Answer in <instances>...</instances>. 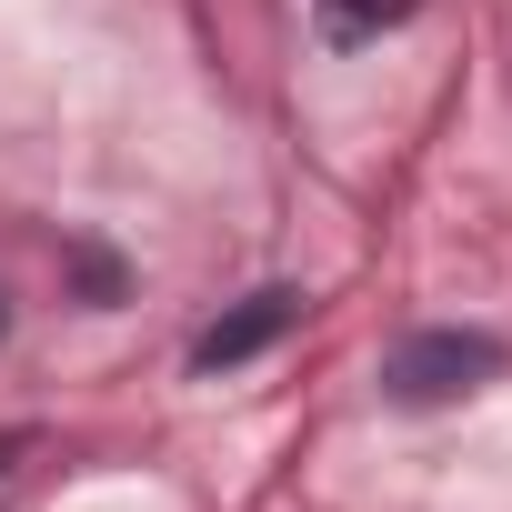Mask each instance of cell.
Segmentation results:
<instances>
[{
    "label": "cell",
    "mask_w": 512,
    "mask_h": 512,
    "mask_svg": "<svg viewBox=\"0 0 512 512\" xmlns=\"http://www.w3.org/2000/svg\"><path fill=\"white\" fill-rule=\"evenodd\" d=\"M0 332H11V302H0Z\"/></svg>",
    "instance_id": "obj_5"
},
{
    "label": "cell",
    "mask_w": 512,
    "mask_h": 512,
    "mask_svg": "<svg viewBox=\"0 0 512 512\" xmlns=\"http://www.w3.org/2000/svg\"><path fill=\"white\" fill-rule=\"evenodd\" d=\"M502 362H512V352H502L492 332H412V342L382 362V402H402V412H442V402L502 382Z\"/></svg>",
    "instance_id": "obj_1"
},
{
    "label": "cell",
    "mask_w": 512,
    "mask_h": 512,
    "mask_svg": "<svg viewBox=\"0 0 512 512\" xmlns=\"http://www.w3.org/2000/svg\"><path fill=\"white\" fill-rule=\"evenodd\" d=\"M302 312H312V302H302L292 282L251 292V302H231V312H221V322H211V332L191 342V372H201V382H221V372H241V362H262V352H272V342H282V332H292Z\"/></svg>",
    "instance_id": "obj_2"
},
{
    "label": "cell",
    "mask_w": 512,
    "mask_h": 512,
    "mask_svg": "<svg viewBox=\"0 0 512 512\" xmlns=\"http://www.w3.org/2000/svg\"><path fill=\"white\" fill-rule=\"evenodd\" d=\"M21 452H31V432H0V472H11V462H21Z\"/></svg>",
    "instance_id": "obj_4"
},
{
    "label": "cell",
    "mask_w": 512,
    "mask_h": 512,
    "mask_svg": "<svg viewBox=\"0 0 512 512\" xmlns=\"http://www.w3.org/2000/svg\"><path fill=\"white\" fill-rule=\"evenodd\" d=\"M312 11H322V41H332V51H362L372 31H392V21H412L422 0H312Z\"/></svg>",
    "instance_id": "obj_3"
}]
</instances>
